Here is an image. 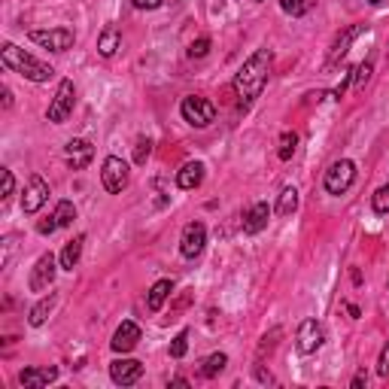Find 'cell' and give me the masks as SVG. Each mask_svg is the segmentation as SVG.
<instances>
[{
    "mask_svg": "<svg viewBox=\"0 0 389 389\" xmlns=\"http://www.w3.org/2000/svg\"><path fill=\"white\" fill-rule=\"evenodd\" d=\"M186 350H189V329H182L177 338L171 341V359H182V356H186Z\"/></svg>",
    "mask_w": 389,
    "mask_h": 389,
    "instance_id": "28",
    "label": "cell"
},
{
    "mask_svg": "<svg viewBox=\"0 0 389 389\" xmlns=\"http://www.w3.org/2000/svg\"><path fill=\"white\" fill-rule=\"evenodd\" d=\"M295 146H298V134H295V131H283V134H280V149H277L280 162H289V158L295 155Z\"/></svg>",
    "mask_w": 389,
    "mask_h": 389,
    "instance_id": "25",
    "label": "cell"
},
{
    "mask_svg": "<svg viewBox=\"0 0 389 389\" xmlns=\"http://www.w3.org/2000/svg\"><path fill=\"white\" fill-rule=\"evenodd\" d=\"M10 106H12V91L3 88V110H10Z\"/></svg>",
    "mask_w": 389,
    "mask_h": 389,
    "instance_id": "39",
    "label": "cell"
},
{
    "mask_svg": "<svg viewBox=\"0 0 389 389\" xmlns=\"http://www.w3.org/2000/svg\"><path fill=\"white\" fill-rule=\"evenodd\" d=\"M73 104H76V88H73V79H61L58 88H55V97H52L49 110H46V119L52 125H64L67 116L73 113Z\"/></svg>",
    "mask_w": 389,
    "mask_h": 389,
    "instance_id": "3",
    "label": "cell"
},
{
    "mask_svg": "<svg viewBox=\"0 0 389 389\" xmlns=\"http://www.w3.org/2000/svg\"><path fill=\"white\" fill-rule=\"evenodd\" d=\"M119 46H122V30L116 25H106L101 30V37H97V55H101V58H113Z\"/></svg>",
    "mask_w": 389,
    "mask_h": 389,
    "instance_id": "19",
    "label": "cell"
},
{
    "mask_svg": "<svg viewBox=\"0 0 389 389\" xmlns=\"http://www.w3.org/2000/svg\"><path fill=\"white\" fill-rule=\"evenodd\" d=\"M171 386H180V389H186V386H189V380H186V377H173V380H171Z\"/></svg>",
    "mask_w": 389,
    "mask_h": 389,
    "instance_id": "40",
    "label": "cell"
},
{
    "mask_svg": "<svg viewBox=\"0 0 389 389\" xmlns=\"http://www.w3.org/2000/svg\"><path fill=\"white\" fill-rule=\"evenodd\" d=\"M137 341H140V325L131 323V319H125V323L116 329V334H113V341H110V347H113V353H131V350L137 347Z\"/></svg>",
    "mask_w": 389,
    "mask_h": 389,
    "instance_id": "15",
    "label": "cell"
},
{
    "mask_svg": "<svg viewBox=\"0 0 389 389\" xmlns=\"http://www.w3.org/2000/svg\"><path fill=\"white\" fill-rule=\"evenodd\" d=\"M140 377H143V362L125 359V356L116 362H110V380L116 386H134Z\"/></svg>",
    "mask_w": 389,
    "mask_h": 389,
    "instance_id": "11",
    "label": "cell"
},
{
    "mask_svg": "<svg viewBox=\"0 0 389 389\" xmlns=\"http://www.w3.org/2000/svg\"><path fill=\"white\" fill-rule=\"evenodd\" d=\"M365 380H368V377H365V371H359V374L353 377V383H350V386H353V389H362V386H365Z\"/></svg>",
    "mask_w": 389,
    "mask_h": 389,
    "instance_id": "38",
    "label": "cell"
},
{
    "mask_svg": "<svg viewBox=\"0 0 389 389\" xmlns=\"http://www.w3.org/2000/svg\"><path fill=\"white\" fill-rule=\"evenodd\" d=\"M64 158L73 171H82V167H88V162L95 158V146H91L88 140H82V137H73L64 146Z\"/></svg>",
    "mask_w": 389,
    "mask_h": 389,
    "instance_id": "14",
    "label": "cell"
},
{
    "mask_svg": "<svg viewBox=\"0 0 389 389\" xmlns=\"http://www.w3.org/2000/svg\"><path fill=\"white\" fill-rule=\"evenodd\" d=\"M371 70H374V64H371V61H362L359 67H353V86L365 88V82L371 79Z\"/></svg>",
    "mask_w": 389,
    "mask_h": 389,
    "instance_id": "29",
    "label": "cell"
},
{
    "mask_svg": "<svg viewBox=\"0 0 389 389\" xmlns=\"http://www.w3.org/2000/svg\"><path fill=\"white\" fill-rule=\"evenodd\" d=\"M225 365H228V356H225V353H213V356H207V359H204L201 374H204V377H216V374H222V371H225Z\"/></svg>",
    "mask_w": 389,
    "mask_h": 389,
    "instance_id": "24",
    "label": "cell"
},
{
    "mask_svg": "<svg viewBox=\"0 0 389 389\" xmlns=\"http://www.w3.org/2000/svg\"><path fill=\"white\" fill-rule=\"evenodd\" d=\"M268 219H271V204L258 201V204H253V207L247 210V216H243V231L258 234L262 228H268Z\"/></svg>",
    "mask_w": 389,
    "mask_h": 389,
    "instance_id": "16",
    "label": "cell"
},
{
    "mask_svg": "<svg viewBox=\"0 0 389 389\" xmlns=\"http://www.w3.org/2000/svg\"><path fill=\"white\" fill-rule=\"evenodd\" d=\"M201 182H204V164L201 162H186L177 171V186L182 189V192H195Z\"/></svg>",
    "mask_w": 389,
    "mask_h": 389,
    "instance_id": "18",
    "label": "cell"
},
{
    "mask_svg": "<svg viewBox=\"0 0 389 389\" xmlns=\"http://www.w3.org/2000/svg\"><path fill=\"white\" fill-rule=\"evenodd\" d=\"M268 73H271V52L268 49H256L253 55L243 61V67L234 76V91L240 97V106H249L268 86Z\"/></svg>",
    "mask_w": 389,
    "mask_h": 389,
    "instance_id": "1",
    "label": "cell"
},
{
    "mask_svg": "<svg viewBox=\"0 0 389 389\" xmlns=\"http://www.w3.org/2000/svg\"><path fill=\"white\" fill-rule=\"evenodd\" d=\"M253 374H256V380H258V383H274L271 371H265L262 365H256V368H253Z\"/></svg>",
    "mask_w": 389,
    "mask_h": 389,
    "instance_id": "36",
    "label": "cell"
},
{
    "mask_svg": "<svg viewBox=\"0 0 389 389\" xmlns=\"http://www.w3.org/2000/svg\"><path fill=\"white\" fill-rule=\"evenodd\" d=\"M210 52V37H198V40L189 46V55L192 58H204Z\"/></svg>",
    "mask_w": 389,
    "mask_h": 389,
    "instance_id": "32",
    "label": "cell"
},
{
    "mask_svg": "<svg viewBox=\"0 0 389 389\" xmlns=\"http://www.w3.org/2000/svg\"><path fill=\"white\" fill-rule=\"evenodd\" d=\"M52 380H58V368H25L19 374V383L25 386V389H43V386H49Z\"/></svg>",
    "mask_w": 389,
    "mask_h": 389,
    "instance_id": "17",
    "label": "cell"
},
{
    "mask_svg": "<svg viewBox=\"0 0 389 389\" xmlns=\"http://www.w3.org/2000/svg\"><path fill=\"white\" fill-rule=\"evenodd\" d=\"M295 347H298V353H316L319 347H323V325L316 323V319H304L298 325V334H295Z\"/></svg>",
    "mask_w": 389,
    "mask_h": 389,
    "instance_id": "12",
    "label": "cell"
},
{
    "mask_svg": "<svg viewBox=\"0 0 389 389\" xmlns=\"http://www.w3.org/2000/svg\"><path fill=\"white\" fill-rule=\"evenodd\" d=\"M128 180H131V171H128V164L122 162L119 155H106L104 164H101V182L104 189L110 195H119L122 189L128 186Z\"/></svg>",
    "mask_w": 389,
    "mask_h": 389,
    "instance_id": "8",
    "label": "cell"
},
{
    "mask_svg": "<svg viewBox=\"0 0 389 389\" xmlns=\"http://www.w3.org/2000/svg\"><path fill=\"white\" fill-rule=\"evenodd\" d=\"M137 10H158L162 6V0H131Z\"/></svg>",
    "mask_w": 389,
    "mask_h": 389,
    "instance_id": "37",
    "label": "cell"
},
{
    "mask_svg": "<svg viewBox=\"0 0 389 389\" xmlns=\"http://www.w3.org/2000/svg\"><path fill=\"white\" fill-rule=\"evenodd\" d=\"M377 374H380V377H389V341H386V347L380 350V359H377Z\"/></svg>",
    "mask_w": 389,
    "mask_h": 389,
    "instance_id": "34",
    "label": "cell"
},
{
    "mask_svg": "<svg viewBox=\"0 0 389 389\" xmlns=\"http://www.w3.org/2000/svg\"><path fill=\"white\" fill-rule=\"evenodd\" d=\"M280 10L286 15H304L310 10V0H280Z\"/></svg>",
    "mask_w": 389,
    "mask_h": 389,
    "instance_id": "30",
    "label": "cell"
},
{
    "mask_svg": "<svg viewBox=\"0 0 389 389\" xmlns=\"http://www.w3.org/2000/svg\"><path fill=\"white\" fill-rule=\"evenodd\" d=\"M0 173H3V192H0V198L6 201V198L12 195V189H15V177H12V171H6V167H3Z\"/></svg>",
    "mask_w": 389,
    "mask_h": 389,
    "instance_id": "35",
    "label": "cell"
},
{
    "mask_svg": "<svg viewBox=\"0 0 389 389\" xmlns=\"http://www.w3.org/2000/svg\"><path fill=\"white\" fill-rule=\"evenodd\" d=\"M28 40L43 46V49H49V52H67V49H73L76 37L70 28H46V30H30Z\"/></svg>",
    "mask_w": 389,
    "mask_h": 389,
    "instance_id": "7",
    "label": "cell"
},
{
    "mask_svg": "<svg viewBox=\"0 0 389 389\" xmlns=\"http://www.w3.org/2000/svg\"><path fill=\"white\" fill-rule=\"evenodd\" d=\"M180 113H182V119H186L192 128H207L210 122L216 119V106H213V101H207V97H198V95L182 97Z\"/></svg>",
    "mask_w": 389,
    "mask_h": 389,
    "instance_id": "5",
    "label": "cell"
},
{
    "mask_svg": "<svg viewBox=\"0 0 389 389\" xmlns=\"http://www.w3.org/2000/svg\"><path fill=\"white\" fill-rule=\"evenodd\" d=\"M46 201H49V182H46L40 173H34L25 186V195H21V213L34 216V213H40Z\"/></svg>",
    "mask_w": 389,
    "mask_h": 389,
    "instance_id": "9",
    "label": "cell"
},
{
    "mask_svg": "<svg viewBox=\"0 0 389 389\" xmlns=\"http://www.w3.org/2000/svg\"><path fill=\"white\" fill-rule=\"evenodd\" d=\"M0 58H3V64L10 67L12 73L25 76L30 82H49L55 70H52L49 64H43V61H37L34 55H28L25 49H19L15 43H3V49H0Z\"/></svg>",
    "mask_w": 389,
    "mask_h": 389,
    "instance_id": "2",
    "label": "cell"
},
{
    "mask_svg": "<svg viewBox=\"0 0 389 389\" xmlns=\"http://www.w3.org/2000/svg\"><path fill=\"white\" fill-rule=\"evenodd\" d=\"M55 219H58L61 228L73 225V219H76V204H73V201H58V204H55Z\"/></svg>",
    "mask_w": 389,
    "mask_h": 389,
    "instance_id": "26",
    "label": "cell"
},
{
    "mask_svg": "<svg viewBox=\"0 0 389 389\" xmlns=\"http://www.w3.org/2000/svg\"><path fill=\"white\" fill-rule=\"evenodd\" d=\"M82 243H86V234H76L73 240L64 243V249H61V256H58V262H61V268L64 271L76 268V262H79V256H82Z\"/></svg>",
    "mask_w": 389,
    "mask_h": 389,
    "instance_id": "20",
    "label": "cell"
},
{
    "mask_svg": "<svg viewBox=\"0 0 389 389\" xmlns=\"http://www.w3.org/2000/svg\"><path fill=\"white\" fill-rule=\"evenodd\" d=\"M55 292H49V295H43L40 301L34 304V307H30V314H28V323L34 325V329H40V325L46 323V319H49V314H52V307H55Z\"/></svg>",
    "mask_w": 389,
    "mask_h": 389,
    "instance_id": "21",
    "label": "cell"
},
{
    "mask_svg": "<svg viewBox=\"0 0 389 389\" xmlns=\"http://www.w3.org/2000/svg\"><path fill=\"white\" fill-rule=\"evenodd\" d=\"M295 210H298V189H295V186H286L283 192H280L277 213H280V216H292Z\"/></svg>",
    "mask_w": 389,
    "mask_h": 389,
    "instance_id": "23",
    "label": "cell"
},
{
    "mask_svg": "<svg viewBox=\"0 0 389 389\" xmlns=\"http://www.w3.org/2000/svg\"><path fill=\"white\" fill-rule=\"evenodd\" d=\"M368 3H380V0H368Z\"/></svg>",
    "mask_w": 389,
    "mask_h": 389,
    "instance_id": "41",
    "label": "cell"
},
{
    "mask_svg": "<svg viewBox=\"0 0 389 389\" xmlns=\"http://www.w3.org/2000/svg\"><path fill=\"white\" fill-rule=\"evenodd\" d=\"M256 3H262V0H256Z\"/></svg>",
    "mask_w": 389,
    "mask_h": 389,
    "instance_id": "42",
    "label": "cell"
},
{
    "mask_svg": "<svg viewBox=\"0 0 389 389\" xmlns=\"http://www.w3.org/2000/svg\"><path fill=\"white\" fill-rule=\"evenodd\" d=\"M371 207H374L377 216H386L389 213V182H383V186L371 195Z\"/></svg>",
    "mask_w": 389,
    "mask_h": 389,
    "instance_id": "27",
    "label": "cell"
},
{
    "mask_svg": "<svg viewBox=\"0 0 389 389\" xmlns=\"http://www.w3.org/2000/svg\"><path fill=\"white\" fill-rule=\"evenodd\" d=\"M61 268V262L52 253H43L40 258L34 262V268L28 274V289L30 292H46L52 283H55V274Z\"/></svg>",
    "mask_w": 389,
    "mask_h": 389,
    "instance_id": "6",
    "label": "cell"
},
{
    "mask_svg": "<svg viewBox=\"0 0 389 389\" xmlns=\"http://www.w3.org/2000/svg\"><path fill=\"white\" fill-rule=\"evenodd\" d=\"M58 219H55V213H52V216H46V219H40V222H37V231H40L43 234V238H46V234H52V231H58Z\"/></svg>",
    "mask_w": 389,
    "mask_h": 389,
    "instance_id": "33",
    "label": "cell"
},
{
    "mask_svg": "<svg viewBox=\"0 0 389 389\" xmlns=\"http://www.w3.org/2000/svg\"><path fill=\"white\" fill-rule=\"evenodd\" d=\"M171 292H173L171 280H158V283L149 289V295H146V307L152 310V314H158V310L164 307V301L171 298Z\"/></svg>",
    "mask_w": 389,
    "mask_h": 389,
    "instance_id": "22",
    "label": "cell"
},
{
    "mask_svg": "<svg viewBox=\"0 0 389 389\" xmlns=\"http://www.w3.org/2000/svg\"><path fill=\"white\" fill-rule=\"evenodd\" d=\"M356 182V162H350V158H338V162L329 164V171H325V192L329 195H344L350 186Z\"/></svg>",
    "mask_w": 389,
    "mask_h": 389,
    "instance_id": "4",
    "label": "cell"
},
{
    "mask_svg": "<svg viewBox=\"0 0 389 389\" xmlns=\"http://www.w3.org/2000/svg\"><path fill=\"white\" fill-rule=\"evenodd\" d=\"M149 155H152V140H149V137H140V140H137V146H134V162L137 164H146Z\"/></svg>",
    "mask_w": 389,
    "mask_h": 389,
    "instance_id": "31",
    "label": "cell"
},
{
    "mask_svg": "<svg viewBox=\"0 0 389 389\" xmlns=\"http://www.w3.org/2000/svg\"><path fill=\"white\" fill-rule=\"evenodd\" d=\"M365 30V25H353V28H344L338 37H334V43H332V49H329V58H325V67H334L338 61H344L347 58V52H350V46H353V40L359 37Z\"/></svg>",
    "mask_w": 389,
    "mask_h": 389,
    "instance_id": "13",
    "label": "cell"
},
{
    "mask_svg": "<svg viewBox=\"0 0 389 389\" xmlns=\"http://www.w3.org/2000/svg\"><path fill=\"white\" fill-rule=\"evenodd\" d=\"M207 247V228L204 222H189L182 228V238H180V253L186 258H198Z\"/></svg>",
    "mask_w": 389,
    "mask_h": 389,
    "instance_id": "10",
    "label": "cell"
}]
</instances>
